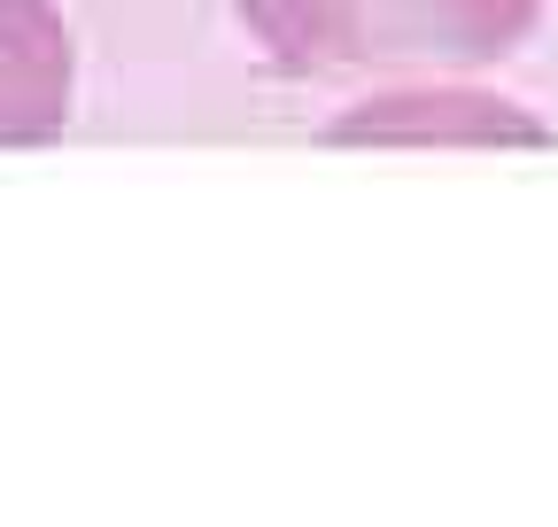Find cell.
Wrapping results in <instances>:
<instances>
[{"mask_svg":"<svg viewBox=\"0 0 558 527\" xmlns=\"http://www.w3.org/2000/svg\"><path fill=\"white\" fill-rule=\"evenodd\" d=\"M271 78H465L527 47L543 0H233Z\"/></svg>","mask_w":558,"mask_h":527,"instance_id":"obj_1","label":"cell"},{"mask_svg":"<svg viewBox=\"0 0 558 527\" xmlns=\"http://www.w3.org/2000/svg\"><path fill=\"white\" fill-rule=\"evenodd\" d=\"M333 140H396V148H427V140L505 148V140H520V148H543L550 132H543L520 101H505V94H473V86L427 78V86L373 94V101H357L349 117H333Z\"/></svg>","mask_w":558,"mask_h":527,"instance_id":"obj_3","label":"cell"},{"mask_svg":"<svg viewBox=\"0 0 558 527\" xmlns=\"http://www.w3.org/2000/svg\"><path fill=\"white\" fill-rule=\"evenodd\" d=\"M78 101V39L62 0H0V148L62 140Z\"/></svg>","mask_w":558,"mask_h":527,"instance_id":"obj_2","label":"cell"}]
</instances>
